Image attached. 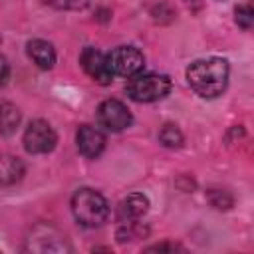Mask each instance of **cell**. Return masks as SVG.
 I'll list each match as a JSON object with an SVG mask.
<instances>
[{"instance_id":"cell-1","label":"cell","mask_w":254,"mask_h":254,"mask_svg":"<svg viewBox=\"0 0 254 254\" xmlns=\"http://www.w3.org/2000/svg\"><path fill=\"white\" fill-rule=\"evenodd\" d=\"M228 75L230 67L228 62L222 58L196 60L187 69V81L190 89L204 99L218 97L228 85Z\"/></svg>"},{"instance_id":"cell-2","label":"cell","mask_w":254,"mask_h":254,"mask_svg":"<svg viewBox=\"0 0 254 254\" xmlns=\"http://www.w3.org/2000/svg\"><path fill=\"white\" fill-rule=\"evenodd\" d=\"M71 212L81 226H101L109 216V204L103 194L93 189H79L71 198Z\"/></svg>"},{"instance_id":"cell-3","label":"cell","mask_w":254,"mask_h":254,"mask_svg":"<svg viewBox=\"0 0 254 254\" xmlns=\"http://www.w3.org/2000/svg\"><path fill=\"white\" fill-rule=\"evenodd\" d=\"M171 91V79L161 73H135L129 77L127 95L137 103H151L167 97Z\"/></svg>"},{"instance_id":"cell-4","label":"cell","mask_w":254,"mask_h":254,"mask_svg":"<svg viewBox=\"0 0 254 254\" xmlns=\"http://www.w3.org/2000/svg\"><path fill=\"white\" fill-rule=\"evenodd\" d=\"M107 64H109V69L113 75L133 77L135 73H139L143 69L145 56L141 50H137L133 46H119L107 54Z\"/></svg>"},{"instance_id":"cell-5","label":"cell","mask_w":254,"mask_h":254,"mask_svg":"<svg viewBox=\"0 0 254 254\" xmlns=\"http://www.w3.org/2000/svg\"><path fill=\"white\" fill-rule=\"evenodd\" d=\"M58 143V135L52 125L44 119H34L24 131V147L32 155L50 153Z\"/></svg>"},{"instance_id":"cell-6","label":"cell","mask_w":254,"mask_h":254,"mask_svg":"<svg viewBox=\"0 0 254 254\" xmlns=\"http://www.w3.org/2000/svg\"><path fill=\"white\" fill-rule=\"evenodd\" d=\"M97 121L107 131H123L131 125V111L119 99H105L97 107Z\"/></svg>"},{"instance_id":"cell-7","label":"cell","mask_w":254,"mask_h":254,"mask_svg":"<svg viewBox=\"0 0 254 254\" xmlns=\"http://www.w3.org/2000/svg\"><path fill=\"white\" fill-rule=\"evenodd\" d=\"M79 64L85 69V73L91 79H95L97 83H101V85H109L113 81V77H115L111 73V69H109L107 56L103 52H99L97 48H91V46L83 48V52L79 56Z\"/></svg>"},{"instance_id":"cell-8","label":"cell","mask_w":254,"mask_h":254,"mask_svg":"<svg viewBox=\"0 0 254 254\" xmlns=\"http://www.w3.org/2000/svg\"><path fill=\"white\" fill-rule=\"evenodd\" d=\"M28 248L36 250V252H62V250H69L65 236L60 234L56 228L52 226H36L28 238Z\"/></svg>"},{"instance_id":"cell-9","label":"cell","mask_w":254,"mask_h":254,"mask_svg":"<svg viewBox=\"0 0 254 254\" xmlns=\"http://www.w3.org/2000/svg\"><path fill=\"white\" fill-rule=\"evenodd\" d=\"M75 141H77L79 153L83 157H87V159L99 157L101 151L105 149V135L97 127H93V125H81L77 129Z\"/></svg>"},{"instance_id":"cell-10","label":"cell","mask_w":254,"mask_h":254,"mask_svg":"<svg viewBox=\"0 0 254 254\" xmlns=\"http://www.w3.org/2000/svg\"><path fill=\"white\" fill-rule=\"evenodd\" d=\"M26 52H28L30 60L40 69H50L56 64V50L46 40H30L28 46H26Z\"/></svg>"},{"instance_id":"cell-11","label":"cell","mask_w":254,"mask_h":254,"mask_svg":"<svg viewBox=\"0 0 254 254\" xmlns=\"http://www.w3.org/2000/svg\"><path fill=\"white\" fill-rule=\"evenodd\" d=\"M149 208V198L141 192H133L127 194L121 202H119V220H139Z\"/></svg>"},{"instance_id":"cell-12","label":"cell","mask_w":254,"mask_h":254,"mask_svg":"<svg viewBox=\"0 0 254 254\" xmlns=\"http://www.w3.org/2000/svg\"><path fill=\"white\" fill-rule=\"evenodd\" d=\"M24 175V163L14 155H0V187H10L18 183Z\"/></svg>"},{"instance_id":"cell-13","label":"cell","mask_w":254,"mask_h":254,"mask_svg":"<svg viewBox=\"0 0 254 254\" xmlns=\"http://www.w3.org/2000/svg\"><path fill=\"white\" fill-rule=\"evenodd\" d=\"M20 125V111L10 101H0V135H12Z\"/></svg>"},{"instance_id":"cell-14","label":"cell","mask_w":254,"mask_h":254,"mask_svg":"<svg viewBox=\"0 0 254 254\" xmlns=\"http://www.w3.org/2000/svg\"><path fill=\"white\" fill-rule=\"evenodd\" d=\"M159 141H161L165 147H169V149H179L185 139H183V133H181V129H179L177 125L165 123V125L161 127V131H159Z\"/></svg>"},{"instance_id":"cell-15","label":"cell","mask_w":254,"mask_h":254,"mask_svg":"<svg viewBox=\"0 0 254 254\" xmlns=\"http://www.w3.org/2000/svg\"><path fill=\"white\" fill-rule=\"evenodd\" d=\"M206 196H208L210 204L218 210H228L234 204L232 194L228 190H222V189H210V190H206Z\"/></svg>"},{"instance_id":"cell-16","label":"cell","mask_w":254,"mask_h":254,"mask_svg":"<svg viewBox=\"0 0 254 254\" xmlns=\"http://www.w3.org/2000/svg\"><path fill=\"white\" fill-rule=\"evenodd\" d=\"M234 20H236V24H238L242 30H250L252 24H254V8H252V4L236 6V10H234Z\"/></svg>"},{"instance_id":"cell-17","label":"cell","mask_w":254,"mask_h":254,"mask_svg":"<svg viewBox=\"0 0 254 254\" xmlns=\"http://www.w3.org/2000/svg\"><path fill=\"white\" fill-rule=\"evenodd\" d=\"M145 234H147V230L141 228L135 220H129L127 226H123V228L117 230V238H119V242H127V240H135V238H143Z\"/></svg>"},{"instance_id":"cell-18","label":"cell","mask_w":254,"mask_h":254,"mask_svg":"<svg viewBox=\"0 0 254 254\" xmlns=\"http://www.w3.org/2000/svg\"><path fill=\"white\" fill-rule=\"evenodd\" d=\"M42 2L58 10H83L89 4V0H42Z\"/></svg>"},{"instance_id":"cell-19","label":"cell","mask_w":254,"mask_h":254,"mask_svg":"<svg viewBox=\"0 0 254 254\" xmlns=\"http://www.w3.org/2000/svg\"><path fill=\"white\" fill-rule=\"evenodd\" d=\"M8 77H10V65H8V60L0 54V85H6Z\"/></svg>"},{"instance_id":"cell-20","label":"cell","mask_w":254,"mask_h":254,"mask_svg":"<svg viewBox=\"0 0 254 254\" xmlns=\"http://www.w3.org/2000/svg\"><path fill=\"white\" fill-rule=\"evenodd\" d=\"M179 246L175 244H155V246H149L147 252H161V250H177Z\"/></svg>"}]
</instances>
